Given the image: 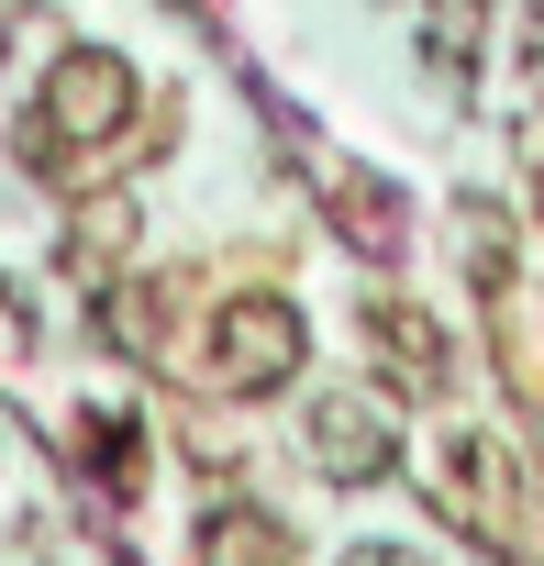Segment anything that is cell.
Returning a JSON list of instances; mask_svg holds the SVG:
<instances>
[{"label":"cell","mask_w":544,"mask_h":566,"mask_svg":"<svg viewBox=\"0 0 544 566\" xmlns=\"http://www.w3.org/2000/svg\"><path fill=\"white\" fill-rule=\"evenodd\" d=\"M123 123H134V67H123L112 45H67V56L45 67L34 112H23V167H34V178H67V156L112 145Z\"/></svg>","instance_id":"1"},{"label":"cell","mask_w":544,"mask_h":566,"mask_svg":"<svg viewBox=\"0 0 544 566\" xmlns=\"http://www.w3.org/2000/svg\"><path fill=\"white\" fill-rule=\"evenodd\" d=\"M301 356H312L301 312H290L279 290H244V301H222V312H211L200 378H211L222 400H266V389H290V378H301Z\"/></svg>","instance_id":"2"},{"label":"cell","mask_w":544,"mask_h":566,"mask_svg":"<svg viewBox=\"0 0 544 566\" xmlns=\"http://www.w3.org/2000/svg\"><path fill=\"white\" fill-rule=\"evenodd\" d=\"M312 467H323L334 489H367V478H389V467H400V433H389V411H378V400H356V389L312 400Z\"/></svg>","instance_id":"3"},{"label":"cell","mask_w":544,"mask_h":566,"mask_svg":"<svg viewBox=\"0 0 544 566\" xmlns=\"http://www.w3.org/2000/svg\"><path fill=\"white\" fill-rule=\"evenodd\" d=\"M367 345H378V378H389L400 400H444V389H456V345H444L433 312L378 301V312H367Z\"/></svg>","instance_id":"4"},{"label":"cell","mask_w":544,"mask_h":566,"mask_svg":"<svg viewBox=\"0 0 544 566\" xmlns=\"http://www.w3.org/2000/svg\"><path fill=\"white\" fill-rule=\"evenodd\" d=\"M444 489L478 500L489 544H522V489H511V444L500 433H444Z\"/></svg>","instance_id":"5"},{"label":"cell","mask_w":544,"mask_h":566,"mask_svg":"<svg viewBox=\"0 0 544 566\" xmlns=\"http://www.w3.org/2000/svg\"><path fill=\"white\" fill-rule=\"evenodd\" d=\"M290 555H301V544H290L279 511H255V500L200 511V566H290Z\"/></svg>","instance_id":"6"},{"label":"cell","mask_w":544,"mask_h":566,"mask_svg":"<svg viewBox=\"0 0 544 566\" xmlns=\"http://www.w3.org/2000/svg\"><path fill=\"white\" fill-rule=\"evenodd\" d=\"M456 233H467L478 290H511V222H500V200H467V211H456Z\"/></svg>","instance_id":"7"},{"label":"cell","mask_w":544,"mask_h":566,"mask_svg":"<svg viewBox=\"0 0 544 566\" xmlns=\"http://www.w3.org/2000/svg\"><path fill=\"white\" fill-rule=\"evenodd\" d=\"M0 345H12V356L34 345V312H23V290H12V277H0Z\"/></svg>","instance_id":"8"},{"label":"cell","mask_w":544,"mask_h":566,"mask_svg":"<svg viewBox=\"0 0 544 566\" xmlns=\"http://www.w3.org/2000/svg\"><path fill=\"white\" fill-rule=\"evenodd\" d=\"M522 78L544 90V0H522Z\"/></svg>","instance_id":"9"},{"label":"cell","mask_w":544,"mask_h":566,"mask_svg":"<svg viewBox=\"0 0 544 566\" xmlns=\"http://www.w3.org/2000/svg\"><path fill=\"white\" fill-rule=\"evenodd\" d=\"M345 566H422V555H411V544H356Z\"/></svg>","instance_id":"10"}]
</instances>
